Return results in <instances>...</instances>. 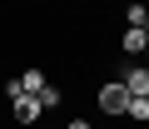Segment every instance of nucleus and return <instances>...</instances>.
I'll use <instances>...</instances> for the list:
<instances>
[{"label": "nucleus", "instance_id": "8", "mask_svg": "<svg viewBox=\"0 0 149 129\" xmlns=\"http://www.w3.org/2000/svg\"><path fill=\"white\" fill-rule=\"evenodd\" d=\"M35 99H40V109L50 114V109H60V99H65V94H60V85H45V89H40Z\"/></svg>", "mask_w": 149, "mask_h": 129}, {"label": "nucleus", "instance_id": "9", "mask_svg": "<svg viewBox=\"0 0 149 129\" xmlns=\"http://www.w3.org/2000/svg\"><path fill=\"white\" fill-rule=\"evenodd\" d=\"M20 94H25V85H20V75H15V80H5V99H10V104H15V99H20Z\"/></svg>", "mask_w": 149, "mask_h": 129}, {"label": "nucleus", "instance_id": "2", "mask_svg": "<svg viewBox=\"0 0 149 129\" xmlns=\"http://www.w3.org/2000/svg\"><path fill=\"white\" fill-rule=\"evenodd\" d=\"M144 45H149V35H144V25H124V30H119V50H124V55H134V60H144Z\"/></svg>", "mask_w": 149, "mask_h": 129}, {"label": "nucleus", "instance_id": "3", "mask_svg": "<svg viewBox=\"0 0 149 129\" xmlns=\"http://www.w3.org/2000/svg\"><path fill=\"white\" fill-rule=\"evenodd\" d=\"M119 85H124L129 94H149V64H144V60H139V64H129Z\"/></svg>", "mask_w": 149, "mask_h": 129}, {"label": "nucleus", "instance_id": "7", "mask_svg": "<svg viewBox=\"0 0 149 129\" xmlns=\"http://www.w3.org/2000/svg\"><path fill=\"white\" fill-rule=\"evenodd\" d=\"M149 20V5L144 0H124V25H144Z\"/></svg>", "mask_w": 149, "mask_h": 129}, {"label": "nucleus", "instance_id": "1", "mask_svg": "<svg viewBox=\"0 0 149 129\" xmlns=\"http://www.w3.org/2000/svg\"><path fill=\"white\" fill-rule=\"evenodd\" d=\"M95 104H100V114H124V109H129V89H124L119 80H109V85H100Z\"/></svg>", "mask_w": 149, "mask_h": 129}, {"label": "nucleus", "instance_id": "4", "mask_svg": "<svg viewBox=\"0 0 149 129\" xmlns=\"http://www.w3.org/2000/svg\"><path fill=\"white\" fill-rule=\"evenodd\" d=\"M10 109H15V124H35V119H40V114H45V109H40V99H35V94H20V99H15V104H10Z\"/></svg>", "mask_w": 149, "mask_h": 129}, {"label": "nucleus", "instance_id": "6", "mask_svg": "<svg viewBox=\"0 0 149 129\" xmlns=\"http://www.w3.org/2000/svg\"><path fill=\"white\" fill-rule=\"evenodd\" d=\"M134 124H149V94H129V109H124Z\"/></svg>", "mask_w": 149, "mask_h": 129}, {"label": "nucleus", "instance_id": "11", "mask_svg": "<svg viewBox=\"0 0 149 129\" xmlns=\"http://www.w3.org/2000/svg\"><path fill=\"white\" fill-rule=\"evenodd\" d=\"M144 35H149V20H144Z\"/></svg>", "mask_w": 149, "mask_h": 129}, {"label": "nucleus", "instance_id": "5", "mask_svg": "<svg viewBox=\"0 0 149 129\" xmlns=\"http://www.w3.org/2000/svg\"><path fill=\"white\" fill-rule=\"evenodd\" d=\"M20 85H25V94H40V89H45L50 80H45V70H40V64H30V70L20 75Z\"/></svg>", "mask_w": 149, "mask_h": 129}, {"label": "nucleus", "instance_id": "10", "mask_svg": "<svg viewBox=\"0 0 149 129\" xmlns=\"http://www.w3.org/2000/svg\"><path fill=\"white\" fill-rule=\"evenodd\" d=\"M65 129H95V124H90V119H70Z\"/></svg>", "mask_w": 149, "mask_h": 129}]
</instances>
